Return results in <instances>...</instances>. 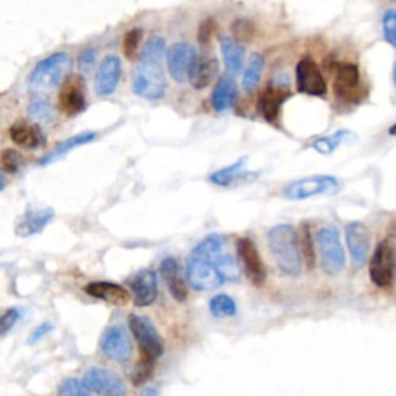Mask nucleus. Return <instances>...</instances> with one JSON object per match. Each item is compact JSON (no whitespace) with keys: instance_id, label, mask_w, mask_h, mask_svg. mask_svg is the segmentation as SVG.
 Here are the masks:
<instances>
[{"instance_id":"f257e3e1","label":"nucleus","mask_w":396,"mask_h":396,"mask_svg":"<svg viewBox=\"0 0 396 396\" xmlns=\"http://www.w3.org/2000/svg\"><path fill=\"white\" fill-rule=\"evenodd\" d=\"M268 245L276 265L285 276H301V246H299V236L293 226L287 223L272 226L268 232Z\"/></svg>"},{"instance_id":"f03ea898","label":"nucleus","mask_w":396,"mask_h":396,"mask_svg":"<svg viewBox=\"0 0 396 396\" xmlns=\"http://www.w3.org/2000/svg\"><path fill=\"white\" fill-rule=\"evenodd\" d=\"M71 68V57L67 53H55L45 57L31 71L28 87L33 93L45 95L59 87L67 79Z\"/></svg>"},{"instance_id":"7ed1b4c3","label":"nucleus","mask_w":396,"mask_h":396,"mask_svg":"<svg viewBox=\"0 0 396 396\" xmlns=\"http://www.w3.org/2000/svg\"><path fill=\"white\" fill-rule=\"evenodd\" d=\"M222 252H218V254H222ZM218 254H206L197 248L192 249L186 262V277L194 290L211 291L223 283L216 266V258Z\"/></svg>"},{"instance_id":"20e7f679","label":"nucleus","mask_w":396,"mask_h":396,"mask_svg":"<svg viewBox=\"0 0 396 396\" xmlns=\"http://www.w3.org/2000/svg\"><path fill=\"white\" fill-rule=\"evenodd\" d=\"M133 93L149 101L161 100L166 93V77L161 62L140 61L133 70Z\"/></svg>"},{"instance_id":"39448f33","label":"nucleus","mask_w":396,"mask_h":396,"mask_svg":"<svg viewBox=\"0 0 396 396\" xmlns=\"http://www.w3.org/2000/svg\"><path fill=\"white\" fill-rule=\"evenodd\" d=\"M339 191V181L331 175H310L285 186L283 197L291 201H301L316 196H336Z\"/></svg>"},{"instance_id":"423d86ee","label":"nucleus","mask_w":396,"mask_h":396,"mask_svg":"<svg viewBox=\"0 0 396 396\" xmlns=\"http://www.w3.org/2000/svg\"><path fill=\"white\" fill-rule=\"evenodd\" d=\"M368 274L378 288H392L396 279V249L390 240H382L373 251Z\"/></svg>"},{"instance_id":"0eeeda50","label":"nucleus","mask_w":396,"mask_h":396,"mask_svg":"<svg viewBox=\"0 0 396 396\" xmlns=\"http://www.w3.org/2000/svg\"><path fill=\"white\" fill-rule=\"evenodd\" d=\"M317 246L323 271L330 276L341 274L346 268V251L342 248L339 231L334 226H323L317 231Z\"/></svg>"},{"instance_id":"6e6552de","label":"nucleus","mask_w":396,"mask_h":396,"mask_svg":"<svg viewBox=\"0 0 396 396\" xmlns=\"http://www.w3.org/2000/svg\"><path fill=\"white\" fill-rule=\"evenodd\" d=\"M129 328L138 342L141 356L157 361L164 353V343L158 330L144 316L131 314L129 316Z\"/></svg>"},{"instance_id":"1a4fd4ad","label":"nucleus","mask_w":396,"mask_h":396,"mask_svg":"<svg viewBox=\"0 0 396 396\" xmlns=\"http://www.w3.org/2000/svg\"><path fill=\"white\" fill-rule=\"evenodd\" d=\"M198 59V53L189 42H175L167 50L169 73L177 82L189 81L191 70Z\"/></svg>"},{"instance_id":"9d476101","label":"nucleus","mask_w":396,"mask_h":396,"mask_svg":"<svg viewBox=\"0 0 396 396\" xmlns=\"http://www.w3.org/2000/svg\"><path fill=\"white\" fill-rule=\"evenodd\" d=\"M296 84L301 93L310 96H323L327 93V82L321 68L311 57H302L296 67Z\"/></svg>"},{"instance_id":"9b49d317","label":"nucleus","mask_w":396,"mask_h":396,"mask_svg":"<svg viewBox=\"0 0 396 396\" xmlns=\"http://www.w3.org/2000/svg\"><path fill=\"white\" fill-rule=\"evenodd\" d=\"M237 252L238 258L243 265L245 274L248 276L252 285L256 287H262L266 282V277H268V272H266V266L261 257V252H258L256 243L249 238H238L237 240Z\"/></svg>"},{"instance_id":"f8f14e48","label":"nucleus","mask_w":396,"mask_h":396,"mask_svg":"<svg viewBox=\"0 0 396 396\" xmlns=\"http://www.w3.org/2000/svg\"><path fill=\"white\" fill-rule=\"evenodd\" d=\"M59 107L66 115L76 116L87 109L86 82L79 75H73L62 82L59 92Z\"/></svg>"},{"instance_id":"ddd939ff","label":"nucleus","mask_w":396,"mask_h":396,"mask_svg":"<svg viewBox=\"0 0 396 396\" xmlns=\"http://www.w3.org/2000/svg\"><path fill=\"white\" fill-rule=\"evenodd\" d=\"M92 393L107 396L126 395V384L118 375L106 368H88L82 379Z\"/></svg>"},{"instance_id":"4468645a","label":"nucleus","mask_w":396,"mask_h":396,"mask_svg":"<svg viewBox=\"0 0 396 396\" xmlns=\"http://www.w3.org/2000/svg\"><path fill=\"white\" fill-rule=\"evenodd\" d=\"M334 93L339 101L353 102L361 96V76L355 64H339L334 75Z\"/></svg>"},{"instance_id":"2eb2a0df","label":"nucleus","mask_w":396,"mask_h":396,"mask_svg":"<svg viewBox=\"0 0 396 396\" xmlns=\"http://www.w3.org/2000/svg\"><path fill=\"white\" fill-rule=\"evenodd\" d=\"M101 350L107 358L116 362H127L132 358V342L122 327H110L104 331Z\"/></svg>"},{"instance_id":"dca6fc26","label":"nucleus","mask_w":396,"mask_h":396,"mask_svg":"<svg viewBox=\"0 0 396 396\" xmlns=\"http://www.w3.org/2000/svg\"><path fill=\"white\" fill-rule=\"evenodd\" d=\"M133 293V302L136 307H149L158 296V279L157 272L152 270H142L136 272L127 281Z\"/></svg>"},{"instance_id":"f3484780","label":"nucleus","mask_w":396,"mask_h":396,"mask_svg":"<svg viewBox=\"0 0 396 396\" xmlns=\"http://www.w3.org/2000/svg\"><path fill=\"white\" fill-rule=\"evenodd\" d=\"M346 240L350 256L356 268L366 263L370 248V232L367 226L361 222H352L346 226Z\"/></svg>"},{"instance_id":"a211bd4d","label":"nucleus","mask_w":396,"mask_h":396,"mask_svg":"<svg viewBox=\"0 0 396 396\" xmlns=\"http://www.w3.org/2000/svg\"><path fill=\"white\" fill-rule=\"evenodd\" d=\"M121 79V59L115 55H107L100 64L98 75L95 79V90L100 96L115 93Z\"/></svg>"},{"instance_id":"6ab92c4d","label":"nucleus","mask_w":396,"mask_h":396,"mask_svg":"<svg viewBox=\"0 0 396 396\" xmlns=\"http://www.w3.org/2000/svg\"><path fill=\"white\" fill-rule=\"evenodd\" d=\"M290 95L288 90L282 86H270L265 88L258 96V112L263 116V120L268 121L270 124H276L283 102L290 98Z\"/></svg>"},{"instance_id":"aec40b11","label":"nucleus","mask_w":396,"mask_h":396,"mask_svg":"<svg viewBox=\"0 0 396 396\" xmlns=\"http://www.w3.org/2000/svg\"><path fill=\"white\" fill-rule=\"evenodd\" d=\"M53 216L55 212L51 207H44V209H37V207L33 209V207H28V209L23 212V216L17 220L16 234L19 237L35 236V234L41 232L45 226L48 225Z\"/></svg>"},{"instance_id":"412c9836","label":"nucleus","mask_w":396,"mask_h":396,"mask_svg":"<svg viewBox=\"0 0 396 396\" xmlns=\"http://www.w3.org/2000/svg\"><path fill=\"white\" fill-rule=\"evenodd\" d=\"M86 293L95 299L116 305V307H124L131 301V294L121 285L110 282H92L86 287Z\"/></svg>"},{"instance_id":"4be33fe9","label":"nucleus","mask_w":396,"mask_h":396,"mask_svg":"<svg viewBox=\"0 0 396 396\" xmlns=\"http://www.w3.org/2000/svg\"><path fill=\"white\" fill-rule=\"evenodd\" d=\"M256 178L257 175L246 171V158L238 160L237 163H234L232 166L220 169V171L214 172L209 177L211 183L223 187H229L238 183H248V181H252Z\"/></svg>"},{"instance_id":"5701e85b","label":"nucleus","mask_w":396,"mask_h":396,"mask_svg":"<svg viewBox=\"0 0 396 396\" xmlns=\"http://www.w3.org/2000/svg\"><path fill=\"white\" fill-rule=\"evenodd\" d=\"M160 272L175 301L185 302L187 297V288H186L183 277H181L180 274L178 262L175 261L173 257L164 258V261L160 265Z\"/></svg>"},{"instance_id":"b1692460","label":"nucleus","mask_w":396,"mask_h":396,"mask_svg":"<svg viewBox=\"0 0 396 396\" xmlns=\"http://www.w3.org/2000/svg\"><path fill=\"white\" fill-rule=\"evenodd\" d=\"M11 140L17 146L25 149H37L44 144V133L41 127L28 121H17L10 129Z\"/></svg>"},{"instance_id":"393cba45","label":"nucleus","mask_w":396,"mask_h":396,"mask_svg":"<svg viewBox=\"0 0 396 396\" xmlns=\"http://www.w3.org/2000/svg\"><path fill=\"white\" fill-rule=\"evenodd\" d=\"M237 95L238 90L232 77H220L211 95V104L214 110L216 112H226V110L232 109L237 101Z\"/></svg>"},{"instance_id":"a878e982","label":"nucleus","mask_w":396,"mask_h":396,"mask_svg":"<svg viewBox=\"0 0 396 396\" xmlns=\"http://www.w3.org/2000/svg\"><path fill=\"white\" fill-rule=\"evenodd\" d=\"M218 75V61L216 57H203V59H197L194 64L189 75V82L192 87L197 90H203L207 86H211L212 81L216 79Z\"/></svg>"},{"instance_id":"bb28decb","label":"nucleus","mask_w":396,"mask_h":396,"mask_svg":"<svg viewBox=\"0 0 396 396\" xmlns=\"http://www.w3.org/2000/svg\"><path fill=\"white\" fill-rule=\"evenodd\" d=\"M220 48H222L223 61L228 73L231 76L238 75L245 61V50L242 47V44L237 42L234 37L222 36L220 37Z\"/></svg>"},{"instance_id":"cd10ccee","label":"nucleus","mask_w":396,"mask_h":396,"mask_svg":"<svg viewBox=\"0 0 396 396\" xmlns=\"http://www.w3.org/2000/svg\"><path fill=\"white\" fill-rule=\"evenodd\" d=\"M95 138H96L95 132H84V133L71 136V138H68L67 141H64L62 144L56 146L53 151L45 155V157L41 160V163H39V164H41V166H48L51 163H55L56 160H59L61 157H64V155L68 153L70 151H73L75 147L84 146V144H87V142H92Z\"/></svg>"},{"instance_id":"c85d7f7f","label":"nucleus","mask_w":396,"mask_h":396,"mask_svg":"<svg viewBox=\"0 0 396 396\" xmlns=\"http://www.w3.org/2000/svg\"><path fill=\"white\" fill-rule=\"evenodd\" d=\"M263 67H265L263 56L258 55V53L251 55L249 61H248V66H246V68H245L243 81H242V86L246 92H252V90L258 86V82H261V79H262Z\"/></svg>"},{"instance_id":"c756f323","label":"nucleus","mask_w":396,"mask_h":396,"mask_svg":"<svg viewBox=\"0 0 396 396\" xmlns=\"http://www.w3.org/2000/svg\"><path fill=\"white\" fill-rule=\"evenodd\" d=\"M299 246H301V256L303 258V263L307 266V270L311 271L316 265V249L313 236H311L310 226L303 223L301 226V234H299Z\"/></svg>"},{"instance_id":"7c9ffc66","label":"nucleus","mask_w":396,"mask_h":396,"mask_svg":"<svg viewBox=\"0 0 396 396\" xmlns=\"http://www.w3.org/2000/svg\"><path fill=\"white\" fill-rule=\"evenodd\" d=\"M216 266L223 282H237L242 276V270L231 254H223V252L218 254L216 258Z\"/></svg>"},{"instance_id":"2f4dec72","label":"nucleus","mask_w":396,"mask_h":396,"mask_svg":"<svg viewBox=\"0 0 396 396\" xmlns=\"http://www.w3.org/2000/svg\"><path fill=\"white\" fill-rule=\"evenodd\" d=\"M209 311L214 317H229L237 313V303L228 294H217L209 301Z\"/></svg>"},{"instance_id":"473e14b6","label":"nucleus","mask_w":396,"mask_h":396,"mask_svg":"<svg viewBox=\"0 0 396 396\" xmlns=\"http://www.w3.org/2000/svg\"><path fill=\"white\" fill-rule=\"evenodd\" d=\"M348 136H352V132H348V131H339L334 135L321 136V138H317L313 142V147H314V151H317L319 153L328 155L331 152H334L336 149L342 144L343 140L348 138Z\"/></svg>"},{"instance_id":"72a5a7b5","label":"nucleus","mask_w":396,"mask_h":396,"mask_svg":"<svg viewBox=\"0 0 396 396\" xmlns=\"http://www.w3.org/2000/svg\"><path fill=\"white\" fill-rule=\"evenodd\" d=\"M166 53V42L163 37L153 36L149 39L146 42L144 48L141 51L140 61H155V62H161L163 56Z\"/></svg>"},{"instance_id":"f704fd0d","label":"nucleus","mask_w":396,"mask_h":396,"mask_svg":"<svg viewBox=\"0 0 396 396\" xmlns=\"http://www.w3.org/2000/svg\"><path fill=\"white\" fill-rule=\"evenodd\" d=\"M28 116L37 122L50 121L55 118V109L48 101L36 100L35 102H31V106L28 107Z\"/></svg>"},{"instance_id":"c9c22d12","label":"nucleus","mask_w":396,"mask_h":396,"mask_svg":"<svg viewBox=\"0 0 396 396\" xmlns=\"http://www.w3.org/2000/svg\"><path fill=\"white\" fill-rule=\"evenodd\" d=\"M141 41H142V30L133 28V30L127 31L124 36V41H122V51H124L127 59H131V61L135 59L136 53H138Z\"/></svg>"},{"instance_id":"e433bc0d","label":"nucleus","mask_w":396,"mask_h":396,"mask_svg":"<svg viewBox=\"0 0 396 396\" xmlns=\"http://www.w3.org/2000/svg\"><path fill=\"white\" fill-rule=\"evenodd\" d=\"M22 166V155L15 149H5L0 153V167L6 173H16Z\"/></svg>"},{"instance_id":"4c0bfd02","label":"nucleus","mask_w":396,"mask_h":396,"mask_svg":"<svg viewBox=\"0 0 396 396\" xmlns=\"http://www.w3.org/2000/svg\"><path fill=\"white\" fill-rule=\"evenodd\" d=\"M57 393L62 396H88L92 392L88 390L82 381H77L75 378H67L59 384Z\"/></svg>"},{"instance_id":"58836bf2","label":"nucleus","mask_w":396,"mask_h":396,"mask_svg":"<svg viewBox=\"0 0 396 396\" xmlns=\"http://www.w3.org/2000/svg\"><path fill=\"white\" fill-rule=\"evenodd\" d=\"M256 28L252 22L246 21V19H237L236 22L232 23V36L237 42H249L252 37H254Z\"/></svg>"},{"instance_id":"ea45409f","label":"nucleus","mask_w":396,"mask_h":396,"mask_svg":"<svg viewBox=\"0 0 396 396\" xmlns=\"http://www.w3.org/2000/svg\"><path fill=\"white\" fill-rule=\"evenodd\" d=\"M153 359H149L144 358V356H141V361L138 362V366L135 367V372L132 375V382L133 386H141L144 384V382L151 378L152 372H153Z\"/></svg>"},{"instance_id":"a19ab883","label":"nucleus","mask_w":396,"mask_h":396,"mask_svg":"<svg viewBox=\"0 0 396 396\" xmlns=\"http://www.w3.org/2000/svg\"><path fill=\"white\" fill-rule=\"evenodd\" d=\"M382 30L386 41L396 48V10H388L382 17Z\"/></svg>"},{"instance_id":"79ce46f5","label":"nucleus","mask_w":396,"mask_h":396,"mask_svg":"<svg viewBox=\"0 0 396 396\" xmlns=\"http://www.w3.org/2000/svg\"><path fill=\"white\" fill-rule=\"evenodd\" d=\"M21 317V313H19L17 308H10L6 310L5 313L0 316V336H3L8 333V331L16 326V322Z\"/></svg>"},{"instance_id":"37998d69","label":"nucleus","mask_w":396,"mask_h":396,"mask_svg":"<svg viewBox=\"0 0 396 396\" xmlns=\"http://www.w3.org/2000/svg\"><path fill=\"white\" fill-rule=\"evenodd\" d=\"M214 31H216V22L212 21V19H207L206 22L201 23L200 31H198V41L201 45H207L211 41V37L214 35Z\"/></svg>"},{"instance_id":"c03bdc74","label":"nucleus","mask_w":396,"mask_h":396,"mask_svg":"<svg viewBox=\"0 0 396 396\" xmlns=\"http://www.w3.org/2000/svg\"><path fill=\"white\" fill-rule=\"evenodd\" d=\"M96 61V50L95 48H87L84 50L81 56H79V61H77V66L82 71H90L93 67V64Z\"/></svg>"},{"instance_id":"a18cd8bd","label":"nucleus","mask_w":396,"mask_h":396,"mask_svg":"<svg viewBox=\"0 0 396 396\" xmlns=\"http://www.w3.org/2000/svg\"><path fill=\"white\" fill-rule=\"evenodd\" d=\"M51 330H53V323H51V322H44V323H41V326H39V327L33 331V333L30 334V337H28V346H35V343H37L39 341L44 339V337L47 336Z\"/></svg>"},{"instance_id":"49530a36","label":"nucleus","mask_w":396,"mask_h":396,"mask_svg":"<svg viewBox=\"0 0 396 396\" xmlns=\"http://www.w3.org/2000/svg\"><path fill=\"white\" fill-rule=\"evenodd\" d=\"M142 395H158V390H155V388H146V390H142Z\"/></svg>"},{"instance_id":"de8ad7c7","label":"nucleus","mask_w":396,"mask_h":396,"mask_svg":"<svg viewBox=\"0 0 396 396\" xmlns=\"http://www.w3.org/2000/svg\"><path fill=\"white\" fill-rule=\"evenodd\" d=\"M388 133H390L392 136H396V124H393L390 129H388Z\"/></svg>"},{"instance_id":"09e8293b","label":"nucleus","mask_w":396,"mask_h":396,"mask_svg":"<svg viewBox=\"0 0 396 396\" xmlns=\"http://www.w3.org/2000/svg\"><path fill=\"white\" fill-rule=\"evenodd\" d=\"M393 84H395V87H396V62H395V66H393Z\"/></svg>"},{"instance_id":"8fccbe9b","label":"nucleus","mask_w":396,"mask_h":396,"mask_svg":"<svg viewBox=\"0 0 396 396\" xmlns=\"http://www.w3.org/2000/svg\"><path fill=\"white\" fill-rule=\"evenodd\" d=\"M3 185H5V183H3V177H2V173H0V191L3 189Z\"/></svg>"},{"instance_id":"3c124183","label":"nucleus","mask_w":396,"mask_h":396,"mask_svg":"<svg viewBox=\"0 0 396 396\" xmlns=\"http://www.w3.org/2000/svg\"><path fill=\"white\" fill-rule=\"evenodd\" d=\"M395 2H396V0H395Z\"/></svg>"}]
</instances>
